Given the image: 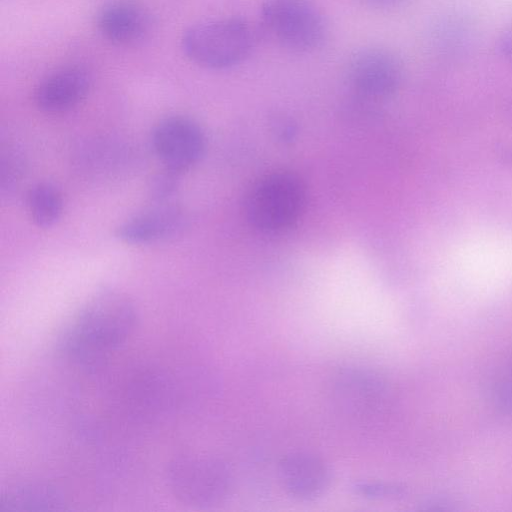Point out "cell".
Instances as JSON below:
<instances>
[{"label": "cell", "mask_w": 512, "mask_h": 512, "mask_svg": "<svg viewBox=\"0 0 512 512\" xmlns=\"http://www.w3.org/2000/svg\"><path fill=\"white\" fill-rule=\"evenodd\" d=\"M139 313L133 299L115 287L95 291L60 330L58 352L67 360L94 367L133 334Z\"/></svg>", "instance_id": "cell-1"}, {"label": "cell", "mask_w": 512, "mask_h": 512, "mask_svg": "<svg viewBox=\"0 0 512 512\" xmlns=\"http://www.w3.org/2000/svg\"><path fill=\"white\" fill-rule=\"evenodd\" d=\"M255 42V32L246 20L225 18L189 27L183 34L182 48L200 66L225 69L242 62Z\"/></svg>", "instance_id": "cell-2"}, {"label": "cell", "mask_w": 512, "mask_h": 512, "mask_svg": "<svg viewBox=\"0 0 512 512\" xmlns=\"http://www.w3.org/2000/svg\"><path fill=\"white\" fill-rule=\"evenodd\" d=\"M306 202L302 180L287 171L261 177L250 189L245 211L253 227L264 233L282 232L299 219Z\"/></svg>", "instance_id": "cell-3"}, {"label": "cell", "mask_w": 512, "mask_h": 512, "mask_svg": "<svg viewBox=\"0 0 512 512\" xmlns=\"http://www.w3.org/2000/svg\"><path fill=\"white\" fill-rule=\"evenodd\" d=\"M169 492L181 503L207 507L221 503L232 489L233 477L222 460L200 454H181L165 469Z\"/></svg>", "instance_id": "cell-4"}, {"label": "cell", "mask_w": 512, "mask_h": 512, "mask_svg": "<svg viewBox=\"0 0 512 512\" xmlns=\"http://www.w3.org/2000/svg\"><path fill=\"white\" fill-rule=\"evenodd\" d=\"M261 15L266 28L290 50L309 51L324 39L322 14L307 0H267Z\"/></svg>", "instance_id": "cell-5"}, {"label": "cell", "mask_w": 512, "mask_h": 512, "mask_svg": "<svg viewBox=\"0 0 512 512\" xmlns=\"http://www.w3.org/2000/svg\"><path fill=\"white\" fill-rule=\"evenodd\" d=\"M151 143L164 168L180 174L197 164L206 148L200 125L182 115L160 120L152 131Z\"/></svg>", "instance_id": "cell-6"}, {"label": "cell", "mask_w": 512, "mask_h": 512, "mask_svg": "<svg viewBox=\"0 0 512 512\" xmlns=\"http://www.w3.org/2000/svg\"><path fill=\"white\" fill-rule=\"evenodd\" d=\"M348 76L354 90L369 99L393 95L402 79V66L389 51L368 48L357 52L349 64Z\"/></svg>", "instance_id": "cell-7"}, {"label": "cell", "mask_w": 512, "mask_h": 512, "mask_svg": "<svg viewBox=\"0 0 512 512\" xmlns=\"http://www.w3.org/2000/svg\"><path fill=\"white\" fill-rule=\"evenodd\" d=\"M187 223V214L179 205L171 201L153 203L119 224L115 234L125 243L151 244L176 237Z\"/></svg>", "instance_id": "cell-8"}, {"label": "cell", "mask_w": 512, "mask_h": 512, "mask_svg": "<svg viewBox=\"0 0 512 512\" xmlns=\"http://www.w3.org/2000/svg\"><path fill=\"white\" fill-rule=\"evenodd\" d=\"M96 22L104 38L122 46L142 42L152 28L150 13L139 3L128 0L106 4L99 11Z\"/></svg>", "instance_id": "cell-9"}, {"label": "cell", "mask_w": 512, "mask_h": 512, "mask_svg": "<svg viewBox=\"0 0 512 512\" xmlns=\"http://www.w3.org/2000/svg\"><path fill=\"white\" fill-rule=\"evenodd\" d=\"M279 479L284 490L298 499L321 496L331 482V471L320 457L307 452H294L279 463Z\"/></svg>", "instance_id": "cell-10"}, {"label": "cell", "mask_w": 512, "mask_h": 512, "mask_svg": "<svg viewBox=\"0 0 512 512\" xmlns=\"http://www.w3.org/2000/svg\"><path fill=\"white\" fill-rule=\"evenodd\" d=\"M91 78L78 66H68L47 75L35 90V102L47 113H60L77 106L88 94Z\"/></svg>", "instance_id": "cell-11"}, {"label": "cell", "mask_w": 512, "mask_h": 512, "mask_svg": "<svg viewBox=\"0 0 512 512\" xmlns=\"http://www.w3.org/2000/svg\"><path fill=\"white\" fill-rule=\"evenodd\" d=\"M66 505L60 488L38 480L15 483L0 496V512H54L65 510Z\"/></svg>", "instance_id": "cell-12"}, {"label": "cell", "mask_w": 512, "mask_h": 512, "mask_svg": "<svg viewBox=\"0 0 512 512\" xmlns=\"http://www.w3.org/2000/svg\"><path fill=\"white\" fill-rule=\"evenodd\" d=\"M26 202L31 220L41 228L53 226L63 212L62 193L50 182L42 181L34 184L27 192Z\"/></svg>", "instance_id": "cell-13"}, {"label": "cell", "mask_w": 512, "mask_h": 512, "mask_svg": "<svg viewBox=\"0 0 512 512\" xmlns=\"http://www.w3.org/2000/svg\"><path fill=\"white\" fill-rule=\"evenodd\" d=\"M22 155L13 150L7 151L1 157L0 187L2 194L11 193L17 187L18 182L25 171Z\"/></svg>", "instance_id": "cell-14"}, {"label": "cell", "mask_w": 512, "mask_h": 512, "mask_svg": "<svg viewBox=\"0 0 512 512\" xmlns=\"http://www.w3.org/2000/svg\"><path fill=\"white\" fill-rule=\"evenodd\" d=\"M350 489L357 495L367 498L395 499L405 494V489L394 483L371 480H356Z\"/></svg>", "instance_id": "cell-15"}, {"label": "cell", "mask_w": 512, "mask_h": 512, "mask_svg": "<svg viewBox=\"0 0 512 512\" xmlns=\"http://www.w3.org/2000/svg\"><path fill=\"white\" fill-rule=\"evenodd\" d=\"M180 173L164 168L154 175L149 185V195L153 203L169 202L179 186Z\"/></svg>", "instance_id": "cell-16"}, {"label": "cell", "mask_w": 512, "mask_h": 512, "mask_svg": "<svg viewBox=\"0 0 512 512\" xmlns=\"http://www.w3.org/2000/svg\"><path fill=\"white\" fill-rule=\"evenodd\" d=\"M499 49L504 58L512 64V17L500 33Z\"/></svg>", "instance_id": "cell-17"}, {"label": "cell", "mask_w": 512, "mask_h": 512, "mask_svg": "<svg viewBox=\"0 0 512 512\" xmlns=\"http://www.w3.org/2000/svg\"><path fill=\"white\" fill-rule=\"evenodd\" d=\"M499 400L504 407L512 410V379L503 383L499 390Z\"/></svg>", "instance_id": "cell-18"}, {"label": "cell", "mask_w": 512, "mask_h": 512, "mask_svg": "<svg viewBox=\"0 0 512 512\" xmlns=\"http://www.w3.org/2000/svg\"><path fill=\"white\" fill-rule=\"evenodd\" d=\"M368 1L377 6H388V5L394 4L398 0H368Z\"/></svg>", "instance_id": "cell-19"}]
</instances>
